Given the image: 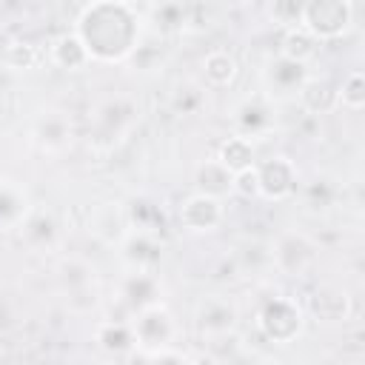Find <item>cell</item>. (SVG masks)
<instances>
[{"label":"cell","instance_id":"2","mask_svg":"<svg viewBox=\"0 0 365 365\" xmlns=\"http://www.w3.org/2000/svg\"><path fill=\"white\" fill-rule=\"evenodd\" d=\"M354 11L356 9L348 0H308L299 6V26L317 43H331L351 31Z\"/></svg>","mask_w":365,"mask_h":365},{"label":"cell","instance_id":"22","mask_svg":"<svg viewBox=\"0 0 365 365\" xmlns=\"http://www.w3.org/2000/svg\"><path fill=\"white\" fill-rule=\"evenodd\" d=\"M31 205L20 185L0 182V228H20Z\"/></svg>","mask_w":365,"mask_h":365},{"label":"cell","instance_id":"20","mask_svg":"<svg viewBox=\"0 0 365 365\" xmlns=\"http://www.w3.org/2000/svg\"><path fill=\"white\" fill-rule=\"evenodd\" d=\"M231 180L234 174L220 165L217 160H205L197 165V174H194V182H197V191L200 194H208V197H217V200H225L231 194Z\"/></svg>","mask_w":365,"mask_h":365},{"label":"cell","instance_id":"26","mask_svg":"<svg viewBox=\"0 0 365 365\" xmlns=\"http://www.w3.org/2000/svg\"><path fill=\"white\" fill-rule=\"evenodd\" d=\"M336 103H339V108L362 111V106H365V74L359 68H354L342 77V83L336 86Z\"/></svg>","mask_w":365,"mask_h":365},{"label":"cell","instance_id":"8","mask_svg":"<svg viewBox=\"0 0 365 365\" xmlns=\"http://www.w3.org/2000/svg\"><path fill=\"white\" fill-rule=\"evenodd\" d=\"M177 220L185 231L191 234H211L222 225L225 220V202L217 200V197H208V194H188L180 208H177Z\"/></svg>","mask_w":365,"mask_h":365},{"label":"cell","instance_id":"28","mask_svg":"<svg viewBox=\"0 0 365 365\" xmlns=\"http://www.w3.org/2000/svg\"><path fill=\"white\" fill-rule=\"evenodd\" d=\"M231 194L242 197V200H257L259 197V177H257V165L234 174L231 180Z\"/></svg>","mask_w":365,"mask_h":365},{"label":"cell","instance_id":"4","mask_svg":"<svg viewBox=\"0 0 365 365\" xmlns=\"http://www.w3.org/2000/svg\"><path fill=\"white\" fill-rule=\"evenodd\" d=\"M131 331H134V345L143 354L174 348V342L180 336V325H177L174 314L163 302H154L148 308H140L134 314V319H131Z\"/></svg>","mask_w":365,"mask_h":365},{"label":"cell","instance_id":"19","mask_svg":"<svg viewBox=\"0 0 365 365\" xmlns=\"http://www.w3.org/2000/svg\"><path fill=\"white\" fill-rule=\"evenodd\" d=\"M317 48H319V43L299 23L288 26L279 37V57H285L291 63H299V66H308L317 57Z\"/></svg>","mask_w":365,"mask_h":365},{"label":"cell","instance_id":"7","mask_svg":"<svg viewBox=\"0 0 365 365\" xmlns=\"http://www.w3.org/2000/svg\"><path fill=\"white\" fill-rule=\"evenodd\" d=\"M257 177H259V197L268 202H285L288 197L297 194V165L285 154H274L262 163H257Z\"/></svg>","mask_w":365,"mask_h":365},{"label":"cell","instance_id":"16","mask_svg":"<svg viewBox=\"0 0 365 365\" xmlns=\"http://www.w3.org/2000/svg\"><path fill=\"white\" fill-rule=\"evenodd\" d=\"M48 60H51L57 68H63V71H80V68H86V66L91 63V57H88L83 40H80L74 31H63L60 37L51 40V46H48Z\"/></svg>","mask_w":365,"mask_h":365},{"label":"cell","instance_id":"30","mask_svg":"<svg viewBox=\"0 0 365 365\" xmlns=\"http://www.w3.org/2000/svg\"><path fill=\"white\" fill-rule=\"evenodd\" d=\"M254 365H282V362H279V359H274V356H259Z\"/></svg>","mask_w":365,"mask_h":365},{"label":"cell","instance_id":"23","mask_svg":"<svg viewBox=\"0 0 365 365\" xmlns=\"http://www.w3.org/2000/svg\"><path fill=\"white\" fill-rule=\"evenodd\" d=\"M20 231H23V237H26L29 245L46 248V245H51L54 237H57V220H54L48 211H43V208H31L29 217L23 220Z\"/></svg>","mask_w":365,"mask_h":365},{"label":"cell","instance_id":"9","mask_svg":"<svg viewBox=\"0 0 365 365\" xmlns=\"http://www.w3.org/2000/svg\"><path fill=\"white\" fill-rule=\"evenodd\" d=\"M60 282H63V294H66V305L71 311L80 314V299H86V308L91 311L97 305V279H94V268L86 259H63L60 265Z\"/></svg>","mask_w":365,"mask_h":365},{"label":"cell","instance_id":"6","mask_svg":"<svg viewBox=\"0 0 365 365\" xmlns=\"http://www.w3.org/2000/svg\"><path fill=\"white\" fill-rule=\"evenodd\" d=\"M237 319H240L237 305L228 297H220V294L202 297L194 308V328L208 342H217V339H225L228 334H234Z\"/></svg>","mask_w":365,"mask_h":365},{"label":"cell","instance_id":"14","mask_svg":"<svg viewBox=\"0 0 365 365\" xmlns=\"http://www.w3.org/2000/svg\"><path fill=\"white\" fill-rule=\"evenodd\" d=\"M237 74H240V63L228 48H211L202 57V80L208 88H217V91L231 88Z\"/></svg>","mask_w":365,"mask_h":365},{"label":"cell","instance_id":"10","mask_svg":"<svg viewBox=\"0 0 365 365\" xmlns=\"http://www.w3.org/2000/svg\"><path fill=\"white\" fill-rule=\"evenodd\" d=\"M308 66H299V63H291L285 57H274L265 71H262V80H265V97L268 100H285V97H297L299 88L308 83Z\"/></svg>","mask_w":365,"mask_h":365},{"label":"cell","instance_id":"27","mask_svg":"<svg viewBox=\"0 0 365 365\" xmlns=\"http://www.w3.org/2000/svg\"><path fill=\"white\" fill-rule=\"evenodd\" d=\"M137 294H143V305H154L157 299V279L151 274H128L123 282V299L137 308Z\"/></svg>","mask_w":365,"mask_h":365},{"label":"cell","instance_id":"24","mask_svg":"<svg viewBox=\"0 0 365 365\" xmlns=\"http://www.w3.org/2000/svg\"><path fill=\"white\" fill-rule=\"evenodd\" d=\"M68 134H71V125H68V120H66L60 111H48V114L40 117V123H37V140H40V145L48 148V151L63 148V145L68 143Z\"/></svg>","mask_w":365,"mask_h":365},{"label":"cell","instance_id":"15","mask_svg":"<svg viewBox=\"0 0 365 365\" xmlns=\"http://www.w3.org/2000/svg\"><path fill=\"white\" fill-rule=\"evenodd\" d=\"M311 314L322 322H345L351 317V297L342 288L322 285L311 297Z\"/></svg>","mask_w":365,"mask_h":365},{"label":"cell","instance_id":"21","mask_svg":"<svg viewBox=\"0 0 365 365\" xmlns=\"http://www.w3.org/2000/svg\"><path fill=\"white\" fill-rule=\"evenodd\" d=\"M94 339L97 345L106 351V354H128L134 351V331H131V322H123V319H106L97 325L94 331Z\"/></svg>","mask_w":365,"mask_h":365},{"label":"cell","instance_id":"13","mask_svg":"<svg viewBox=\"0 0 365 365\" xmlns=\"http://www.w3.org/2000/svg\"><path fill=\"white\" fill-rule=\"evenodd\" d=\"M123 262L128 265V274H151V268L160 259V245L151 237V231H128V237L117 245Z\"/></svg>","mask_w":365,"mask_h":365},{"label":"cell","instance_id":"1","mask_svg":"<svg viewBox=\"0 0 365 365\" xmlns=\"http://www.w3.org/2000/svg\"><path fill=\"white\" fill-rule=\"evenodd\" d=\"M74 34L97 63H125L143 43V14L123 0L86 3L74 20Z\"/></svg>","mask_w":365,"mask_h":365},{"label":"cell","instance_id":"12","mask_svg":"<svg viewBox=\"0 0 365 365\" xmlns=\"http://www.w3.org/2000/svg\"><path fill=\"white\" fill-rule=\"evenodd\" d=\"M88 231L106 245H120L131 231L128 208L123 202H100V205H94L91 217H88Z\"/></svg>","mask_w":365,"mask_h":365},{"label":"cell","instance_id":"29","mask_svg":"<svg viewBox=\"0 0 365 365\" xmlns=\"http://www.w3.org/2000/svg\"><path fill=\"white\" fill-rule=\"evenodd\" d=\"M145 365H191V359L180 354L177 348H165V351L145 354Z\"/></svg>","mask_w":365,"mask_h":365},{"label":"cell","instance_id":"18","mask_svg":"<svg viewBox=\"0 0 365 365\" xmlns=\"http://www.w3.org/2000/svg\"><path fill=\"white\" fill-rule=\"evenodd\" d=\"M220 165H225L231 174H240L251 165H257V154H254V143L240 137V134H231L225 137L220 145H217V157H214Z\"/></svg>","mask_w":365,"mask_h":365},{"label":"cell","instance_id":"25","mask_svg":"<svg viewBox=\"0 0 365 365\" xmlns=\"http://www.w3.org/2000/svg\"><path fill=\"white\" fill-rule=\"evenodd\" d=\"M3 63L14 71H31L40 63V48L31 40H9L3 46Z\"/></svg>","mask_w":365,"mask_h":365},{"label":"cell","instance_id":"11","mask_svg":"<svg viewBox=\"0 0 365 365\" xmlns=\"http://www.w3.org/2000/svg\"><path fill=\"white\" fill-rule=\"evenodd\" d=\"M234 123H237V134L245 140H262L277 128V111H274V100H268L265 94L245 100L242 106H237L234 111Z\"/></svg>","mask_w":365,"mask_h":365},{"label":"cell","instance_id":"3","mask_svg":"<svg viewBox=\"0 0 365 365\" xmlns=\"http://www.w3.org/2000/svg\"><path fill=\"white\" fill-rule=\"evenodd\" d=\"M257 328L268 342L288 345L294 342L305 328V311L294 297H271L257 311Z\"/></svg>","mask_w":365,"mask_h":365},{"label":"cell","instance_id":"17","mask_svg":"<svg viewBox=\"0 0 365 365\" xmlns=\"http://www.w3.org/2000/svg\"><path fill=\"white\" fill-rule=\"evenodd\" d=\"M297 100L308 114H331L334 108H339L336 86L328 80H319V77H308V83L299 88Z\"/></svg>","mask_w":365,"mask_h":365},{"label":"cell","instance_id":"5","mask_svg":"<svg viewBox=\"0 0 365 365\" xmlns=\"http://www.w3.org/2000/svg\"><path fill=\"white\" fill-rule=\"evenodd\" d=\"M271 262L282 277H302L317 262V245L305 231L288 228L271 245Z\"/></svg>","mask_w":365,"mask_h":365}]
</instances>
